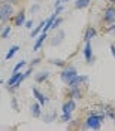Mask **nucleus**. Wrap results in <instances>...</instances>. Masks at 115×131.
<instances>
[{
	"label": "nucleus",
	"mask_w": 115,
	"mask_h": 131,
	"mask_svg": "<svg viewBox=\"0 0 115 131\" xmlns=\"http://www.w3.org/2000/svg\"><path fill=\"white\" fill-rule=\"evenodd\" d=\"M15 15V5L12 3H0V16H2V23H8L11 21Z\"/></svg>",
	"instance_id": "1"
},
{
	"label": "nucleus",
	"mask_w": 115,
	"mask_h": 131,
	"mask_svg": "<svg viewBox=\"0 0 115 131\" xmlns=\"http://www.w3.org/2000/svg\"><path fill=\"white\" fill-rule=\"evenodd\" d=\"M105 116L102 113H93L87 118L85 121V128H91V130H99L102 127V122H103Z\"/></svg>",
	"instance_id": "2"
},
{
	"label": "nucleus",
	"mask_w": 115,
	"mask_h": 131,
	"mask_svg": "<svg viewBox=\"0 0 115 131\" xmlns=\"http://www.w3.org/2000/svg\"><path fill=\"white\" fill-rule=\"evenodd\" d=\"M76 74H78V72H76V69H75V67H67V69H64V70L60 73V79L67 85V83L72 81Z\"/></svg>",
	"instance_id": "3"
},
{
	"label": "nucleus",
	"mask_w": 115,
	"mask_h": 131,
	"mask_svg": "<svg viewBox=\"0 0 115 131\" xmlns=\"http://www.w3.org/2000/svg\"><path fill=\"white\" fill-rule=\"evenodd\" d=\"M103 23L114 24L115 23V6H108L103 12Z\"/></svg>",
	"instance_id": "4"
},
{
	"label": "nucleus",
	"mask_w": 115,
	"mask_h": 131,
	"mask_svg": "<svg viewBox=\"0 0 115 131\" xmlns=\"http://www.w3.org/2000/svg\"><path fill=\"white\" fill-rule=\"evenodd\" d=\"M82 54H84V58L85 61L91 64L93 63V48H91V42L85 40V45H84V49H82Z\"/></svg>",
	"instance_id": "5"
},
{
	"label": "nucleus",
	"mask_w": 115,
	"mask_h": 131,
	"mask_svg": "<svg viewBox=\"0 0 115 131\" xmlns=\"http://www.w3.org/2000/svg\"><path fill=\"white\" fill-rule=\"evenodd\" d=\"M75 109H76V103H75V100H67L63 103V106H61V113H69L72 115L75 112Z\"/></svg>",
	"instance_id": "6"
},
{
	"label": "nucleus",
	"mask_w": 115,
	"mask_h": 131,
	"mask_svg": "<svg viewBox=\"0 0 115 131\" xmlns=\"http://www.w3.org/2000/svg\"><path fill=\"white\" fill-rule=\"evenodd\" d=\"M25 21H27V19H25V12L24 10L16 12L15 15H14V18H12V23H14L15 27H21V25H24Z\"/></svg>",
	"instance_id": "7"
},
{
	"label": "nucleus",
	"mask_w": 115,
	"mask_h": 131,
	"mask_svg": "<svg viewBox=\"0 0 115 131\" xmlns=\"http://www.w3.org/2000/svg\"><path fill=\"white\" fill-rule=\"evenodd\" d=\"M23 73H24V72H21V70H20V72H14V73H12V76H11V78L8 79V82H6L9 91H14V85H15L16 81L23 76Z\"/></svg>",
	"instance_id": "8"
},
{
	"label": "nucleus",
	"mask_w": 115,
	"mask_h": 131,
	"mask_svg": "<svg viewBox=\"0 0 115 131\" xmlns=\"http://www.w3.org/2000/svg\"><path fill=\"white\" fill-rule=\"evenodd\" d=\"M88 81V76H81V74H76L72 81L67 83V86H81L85 82Z\"/></svg>",
	"instance_id": "9"
},
{
	"label": "nucleus",
	"mask_w": 115,
	"mask_h": 131,
	"mask_svg": "<svg viewBox=\"0 0 115 131\" xmlns=\"http://www.w3.org/2000/svg\"><path fill=\"white\" fill-rule=\"evenodd\" d=\"M32 91H33V95H34V98H36V100L41 103V106H43V104H46V103H48V98L45 97V95H43L41 91L36 88V86H33Z\"/></svg>",
	"instance_id": "10"
},
{
	"label": "nucleus",
	"mask_w": 115,
	"mask_h": 131,
	"mask_svg": "<svg viewBox=\"0 0 115 131\" xmlns=\"http://www.w3.org/2000/svg\"><path fill=\"white\" fill-rule=\"evenodd\" d=\"M64 36H66L64 30H58V31H57V34L54 36V39L51 40V45H52V46H57V45H60L61 42L64 40Z\"/></svg>",
	"instance_id": "11"
},
{
	"label": "nucleus",
	"mask_w": 115,
	"mask_h": 131,
	"mask_svg": "<svg viewBox=\"0 0 115 131\" xmlns=\"http://www.w3.org/2000/svg\"><path fill=\"white\" fill-rule=\"evenodd\" d=\"M48 36H46V31H42L39 36H37V40H36V43H34V46H33V51H39L41 49V46L43 45V42H45V39H46Z\"/></svg>",
	"instance_id": "12"
},
{
	"label": "nucleus",
	"mask_w": 115,
	"mask_h": 131,
	"mask_svg": "<svg viewBox=\"0 0 115 131\" xmlns=\"http://www.w3.org/2000/svg\"><path fill=\"white\" fill-rule=\"evenodd\" d=\"M30 112H32V115L34 116V118H39L42 115V106L41 103L37 101V103H33L32 106H30Z\"/></svg>",
	"instance_id": "13"
},
{
	"label": "nucleus",
	"mask_w": 115,
	"mask_h": 131,
	"mask_svg": "<svg viewBox=\"0 0 115 131\" xmlns=\"http://www.w3.org/2000/svg\"><path fill=\"white\" fill-rule=\"evenodd\" d=\"M69 97H73V98H81V97H82L81 86H69Z\"/></svg>",
	"instance_id": "14"
},
{
	"label": "nucleus",
	"mask_w": 115,
	"mask_h": 131,
	"mask_svg": "<svg viewBox=\"0 0 115 131\" xmlns=\"http://www.w3.org/2000/svg\"><path fill=\"white\" fill-rule=\"evenodd\" d=\"M97 36V30L94 28V27H88L87 30H85V34H84V40H91V39H94Z\"/></svg>",
	"instance_id": "15"
},
{
	"label": "nucleus",
	"mask_w": 115,
	"mask_h": 131,
	"mask_svg": "<svg viewBox=\"0 0 115 131\" xmlns=\"http://www.w3.org/2000/svg\"><path fill=\"white\" fill-rule=\"evenodd\" d=\"M49 78V72H39V73L34 74V81L37 83H42L43 81H46Z\"/></svg>",
	"instance_id": "16"
},
{
	"label": "nucleus",
	"mask_w": 115,
	"mask_h": 131,
	"mask_svg": "<svg viewBox=\"0 0 115 131\" xmlns=\"http://www.w3.org/2000/svg\"><path fill=\"white\" fill-rule=\"evenodd\" d=\"M57 16H58V15L55 14V12H54L52 15L49 16L48 19L45 21V27H43V30H42V31H48V30H51V25H52V23H54V19H55Z\"/></svg>",
	"instance_id": "17"
},
{
	"label": "nucleus",
	"mask_w": 115,
	"mask_h": 131,
	"mask_svg": "<svg viewBox=\"0 0 115 131\" xmlns=\"http://www.w3.org/2000/svg\"><path fill=\"white\" fill-rule=\"evenodd\" d=\"M43 27H45V21H41L39 25H36V28H33V30H32V33H30V34H32V37H36V36L43 30Z\"/></svg>",
	"instance_id": "18"
},
{
	"label": "nucleus",
	"mask_w": 115,
	"mask_h": 131,
	"mask_svg": "<svg viewBox=\"0 0 115 131\" xmlns=\"http://www.w3.org/2000/svg\"><path fill=\"white\" fill-rule=\"evenodd\" d=\"M91 0H75V8L76 9H84L87 8L88 5H90Z\"/></svg>",
	"instance_id": "19"
},
{
	"label": "nucleus",
	"mask_w": 115,
	"mask_h": 131,
	"mask_svg": "<svg viewBox=\"0 0 115 131\" xmlns=\"http://www.w3.org/2000/svg\"><path fill=\"white\" fill-rule=\"evenodd\" d=\"M18 49H20V46H18V45H14V46H12V48L9 49L8 51V54H6V61H9V60H11V58L14 57V55H15L16 52H18Z\"/></svg>",
	"instance_id": "20"
},
{
	"label": "nucleus",
	"mask_w": 115,
	"mask_h": 131,
	"mask_svg": "<svg viewBox=\"0 0 115 131\" xmlns=\"http://www.w3.org/2000/svg\"><path fill=\"white\" fill-rule=\"evenodd\" d=\"M11 30H12V28H11V25H6L3 30H0V37H2V39H8Z\"/></svg>",
	"instance_id": "21"
},
{
	"label": "nucleus",
	"mask_w": 115,
	"mask_h": 131,
	"mask_svg": "<svg viewBox=\"0 0 115 131\" xmlns=\"http://www.w3.org/2000/svg\"><path fill=\"white\" fill-rule=\"evenodd\" d=\"M55 116H57V113H55V112L52 110V112H49V113H46V115H45V118H43V121H45L46 124H49V122H52V121L55 119Z\"/></svg>",
	"instance_id": "22"
},
{
	"label": "nucleus",
	"mask_w": 115,
	"mask_h": 131,
	"mask_svg": "<svg viewBox=\"0 0 115 131\" xmlns=\"http://www.w3.org/2000/svg\"><path fill=\"white\" fill-rule=\"evenodd\" d=\"M25 66H27V61H24V60H21V61H20V63H18V64L15 66V67H14V70H12V73H14V72H20L21 69H24Z\"/></svg>",
	"instance_id": "23"
},
{
	"label": "nucleus",
	"mask_w": 115,
	"mask_h": 131,
	"mask_svg": "<svg viewBox=\"0 0 115 131\" xmlns=\"http://www.w3.org/2000/svg\"><path fill=\"white\" fill-rule=\"evenodd\" d=\"M49 63L52 66H58V67H64L66 63L63 61V60H49Z\"/></svg>",
	"instance_id": "24"
},
{
	"label": "nucleus",
	"mask_w": 115,
	"mask_h": 131,
	"mask_svg": "<svg viewBox=\"0 0 115 131\" xmlns=\"http://www.w3.org/2000/svg\"><path fill=\"white\" fill-rule=\"evenodd\" d=\"M70 119H72V115H69V113H63L60 116V122H69Z\"/></svg>",
	"instance_id": "25"
},
{
	"label": "nucleus",
	"mask_w": 115,
	"mask_h": 131,
	"mask_svg": "<svg viewBox=\"0 0 115 131\" xmlns=\"http://www.w3.org/2000/svg\"><path fill=\"white\" fill-rule=\"evenodd\" d=\"M63 23V19L61 18H55L54 19V23H52V25H51V28H54V30H57L58 27H60V24Z\"/></svg>",
	"instance_id": "26"
},
{
	"label": "nucleus",
	"mask_w": 115,
	"mask_h": 131,
	"mask_svg": "<svg viewBox=\"0 0 115 131\" xmlns=\"http://www.w3.org/2000/svg\"><path fill=\"white\" fill-rule=\"evenodd\" d=\"M11 106H12V109H14V110H20V109H18V101H16V98H15V97H12Z\"/></svg>",
	"instance_id": "27"
},
{
	"label": "nucleus",
	"mask_w": 115,
	"mask_h": 131,
	"mask_svg": "<svg viewBox=\"0 0 115 131\" xmlns=\"http://www.w3.org/2000/svg\"><path fill=\"white\" fill-rule=\"evenodd\" d=\"M106 115L109 116V118H115L114 109H112V107H106Z\"/></svg>",
	"instance_id": "28"
},
{
	"label": "nucleus",
	"mask_w": 115,
	"mask_h": 131,
	"mask_svg": "<svg viewBox=\"0 0 115 131\" xmlns=\"http://www.w3.org/2000/svg\"><path fill=\"white\" fill-rule=\"evenodd\" d=\"M0 3H12V5H18V3H21V0H0Z\"/></svg>",
	"instance_id": "29"
},
{
	"label": "nucleus",
	"mask_w": 115,
	"mask_h": 131,
	"mask_svg": "<svg viewBox=\"0 0 115 131\" xmlns=\"http://www.w3.org/2000/svg\"><path fill=\"white\" fill-rule=\"evenodd\" d=\"M24 27H25V28H28V30H32V28H33V21H32V19H27V21L24 23Z\"/></svg>",
	"instance_id": "30"
},
{
	"label": "nucleus",
	"mask_w": 115,
	"mask_h": 131,
	"mask_svg": "<svg viewBox=\"0 0 115 131\" xmlns=\"http://www.w3.org/2000/svg\"><path fill=\"white\" fill-rule=\"evenodd\" d=\"M39 9H41L39 5H33L32 8H30V12H32V14H36V12H39Z\"/></svg>",
	"instance_id": "31"
},
{
	"label": "nucleus",
	"mask_w": 115,
	"mask_h": 131,
	"mask_svg": "<svg viewBox=\"0 0 115 131\" xmlns=\"http://www.w3.org/2000/svg\"><path fill=\"white\" fill-rule=\"evenodd\" d=\"M109 48H111V52H112V55H114V58H115V45L112 43V45H111Z\"/></svg>",
	"instance_id": "32"
},
{
	"label": "nucleus",
	"mask_w": 115,
	"mask_h": 131,
	"mask_svg": "<svg viewBox=\"0 0 115 131\" xmlns=\"http://www.w3.org/2000/svg\"><path fill=\"white\" fill-rule=\"evenodd\" d=\"M63 2H69V0H55V2H54V5L58 6V5H60V3H63Z\"/></svg>",
	"instance_id": "33"
},
{
	"label": "nucleus",
	"mask_w": 115,
	"mask_h": 131,
	"mask_svg": "<svg viewBox=\"0 0 115 131\" xmlns=\"http://www.w3.org/2000/svg\"><path fill=\"white\" fill-rule=\"evenodd\" d=\"M111 31H115V23H114V25H111V27L108 28V33H111Z\"/></svg>",
	"instance_id": "34"
},
{
	"label": "nucleus",
	"mask_w": 115,
	"mask_h": 131,
	"mask_svg": "<svg viewBox=\"0 0 115 131\" xmlns=\"http://www.w3.org/2000/svg\"><path fill=\"white\" fill-rule=\"evenodd\" d=\"M39 61H41V58H36V60H33L32 66H36V64H39Z\"/></svg>",
	"instance_id": "35"
},
{
	"label": "nucleus",
	"mask_w": 115,
	"mask_h": 131,
	"mask_svg": "<svg viewBox=\"0 0 115 131\" xmlns=\"http://www.w3.org/2000/svg\"><path fill=\"white\" fill-rule=\"evenodd\" d=\"M0 24H2V19H0ZM0 30H2V25H0Z\"/></svg>",
	"instance_id": "36"
},
{
	"label": "nucleus",
	"mask_w": 115,
	"mask_h": 131,
	"mask_svg": "<svg viewBox=\"0 0 115 131\" xmlns=\"http://www.w3.org/2000/svg\"><path fill=\"white\" fill-rule=\"evenodd\" d=\"M109 2H112V3H115V0H109Z\"/></svg>",
	"instance_id": "37"
}]
</instances>
